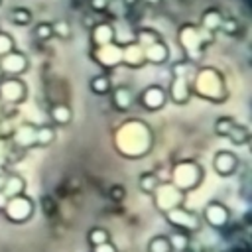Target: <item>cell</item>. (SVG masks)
Segmentation results:
<instances>
[{
	"mask_svg": "<svg viewBox=\"0 0 252 252\" xmlns=\"http://www.w3.org/2000/svg\"><path fill=\"white\" fill-rule=\"evenodd\" d=\"M191 91H195L199 96L213 100V102L224 100V96H226L222 75L213 67H205V69L195 71L193 81H191Z\"/></svg>",
	"mask_w": 252,
	"mask_h": 252,
	"instance_id": "cell-1",
	"label": "cell"
},
{
	"mask_svg": "<svg viewBox=\"0 0 252 252\" xmlns=\"http://www.w3.org/2000/svg\"><path fill=\"white\" fill-rule=\"evenodd\" d=\"M195 63L193 61H185V63H177L173 65V81L169 85V91L167 93V98H171L175 104H185L189 98H191V81H193V75H189V71H195Z\"/></svg>",
	"mask_w": 252,
	"mask_h": 252,
	"instance_id": "cell-2",
	"label": "cell"
},
{
	"mask_svg": "<svg viewBox=\"0 0 252 252\" xmlns=\"http://www.w3.org/2000/svg\"><path fill=\"white\" fill-rule=\"evenodd\" d=\"M201 181H203V169L197 161H193V159L175 161V165L171 169V181H169L173 187L187 193V191H193L195 187H199Z\"/></svg>",
	"mask_w": 252,
	"mask_h": 252,
	"instance_id": "cell-3",
	"label": "cell"
},
{
	"mask_svg": "<svg viewBox=\"0 0 252 252\" xmlns=\"http://www.w3.org/2000/svg\"><path fill=\"white\" fill-rule=\"evenodd\" d=\"M213 41V33L203 30V28H197V26H183L179 30V43L183 45V49L187 51V57L191 61L199 59L201 51Z\"/></svg>",
	"mask_w": 252,
	"mask_h": 252,
	"instance_id": "cell-4",
	"label": "cell"
},
{
	"mask_svg": "<svg viewBox=\"0 0 252 252\" xmlns=\"http://www.w3.org/2000/svg\"><path fill=\"white\" fill-rule=\"evenodd\" d=\"M163 217H165L167 224H171L175 230H181V232H187V234H195L203 226L201 217L197 213L185 209L183 205L181 207H175V209H171L167 213H163Z\"/></svg>",
	"mask_w": 252,
	"mask_h": 252,
	"instance_id": "cell-5",
	"label": "cell"
},
{
	"mask_svg": "<svg viewBox=\"0 0 252 252\" xmlns=\"http://www.w3.org/2000/svg\"><path fill=\"white\" fill-rule=\"evenodd\" d=\"M33 211H35L33 199L24 193V195L10 197L6 207H4V211H2V215L6 217V220H10L14 224H22V222H28L32 219Z\"/></svg>",
	"mask_w": 252,
	"mask_h": 252,
	"instance_id": "cell-6",
	"label": "cell"
},
{
	"mask_svg": "<svg viewBox=\"0 0 252 252\" xmlns=\"http://www.w3.org/2000/svg\"><path fill=\"white\" fill-rule=\"evenodd\" d=\"M152 195H154L156 207H158L161 213H167V211H171V209H175V207H181L183 201H185V193L179 191L177 187H173L169 181L159 183Z\"/></svg>",
	"mask_w": 252,
	"mask_h": 252,
	"instance_id": "cell-7",
	"label": "cell"
},
{
	"mask_svg": "<svg viewBox=\"0 0 252 252\" xmlns=\"http://www.w3.org/2000/svg\"><path fill=\"white\" fill-rule=\"evenodd\" d=\"M28 96V87L18 77H2L0 79V100L8 104H20Z\"/></svg>",
	"mask_w": 252,
	"mask_h": 252,
	"instance_id": "cell-8",
	"label": "cell"
},
{
	"mask_svg": "<svg viewBox=\"0 0 252 252\" xmlns=\"http://www.w3.org/2000/svg\"><path fill=\"white\" fill-rule=\"evenodd\" d=\"M201 220H205L211 228L220 230V228H224V226L228 224V220H230V209H228L226 205L219 203V201H211L209 205H205Z\"/></svg>",
	"mask_w": 252,
	"mask_h": 252,
	"instance_id": "cell-9",
	"label": "cell"
},
{
	"mask_svg": "<svg viewBox=\"0 0 252 252\" xmlns=\"http://www.w3.org/2000/svg\"><path fill=\"white\" fill-rule=\"evenodd\" d=\"M28 67H30L28 57L18 49H14V51L6 53L4 57H0V73H2V77H20L22 73L28 71Z\"/></svg>",
	"mask_w": 252,
	"mask_h": 252,
	"instance_id": "cell-10",
	"label": "cell"
},
{
	"mask_svg": "<svg viewBox=\"0 0 252 252\" xmlns=\"http://www.w3.org/2000/svg\"><path fill=\"white\" fill-rule=\"evenodd\" d=\"M138 102H140L146 110L154 112V110L163 108V104L167 102V93H165V89L159 87V85H148V87L140 93Z\"/></svg>",
	"mask_w": 252,
	"mask_h": 252,
	"instance_id": "cell-11",
	"label": "cell"
},
{
	"mask_svg": "<svg viewBox=\"0 0 252 252\" xmlns=\"http://www.w3.org/2000/svg\"><path fill=\"white\" fill-rule=\"evenodd\" d=\"M93 57L104 67H116L118 63H122V47L116 43L100 45V47H94Z\"/></svg>",
	"mask_w": 252,
	"mask_h": 252,
	"instance_id": "cell-12",
	"label": "cell"
},
{
	"mask_svg": "<svg viewBox=\"0 0 252 252\" xmlns=\"http://www.w3.org/2000/svg\"><path fill=\"white\" fill-rule=\"evenodd\" d=\"M213 167H215V171H217L219 175L228 177V175H232V173L236 171V167H238V158H236V154H232L230 150H220V152H217L215 158H213Z\"/></svg>",
	"mask_w": 252,
	"mask_h": 252,
	"instance_id": "cell-13",
	"label": "cell"
},
{
	"mask_svg": "<svg viewBox=\"0 0 252 252\" xmlns=\"http://www.w3.org/2000/svg\"><path fill=\"white\" fill-rule=\"evenodd\" d=\"M110 94H112V106H114L116 110H120V112L130 110L132 104H134V100H136L132 89H130V87H124V85L114 87V89L110 91Z\"/></svg>",
	"mask_w": 252,
	"mask_h": 252,
	"instance_id": "cell-14",
	"label": "cell"
},
{
	"mask_svg": "<svg viewBox=\"0 0 252 252\" xmlns=\"http://www.w3.org/2000/svg\"><path fill=\"white\" fill-rule=\"evenodd\" d=\"M144 59L154 63V65H161L169 59V49L161 39H156L154 43L144 47Z\"/></svg>",
	"mask_w": 252,
	"mask_h": 252,
	"instance_id": "cell-15",
	"label": "cell"
},
{
	"mask_svg": "<svg viewBox=\"0 0 252 252\" xmlns=\"http://www.w3.org/2000/svg\"><path fill=\"white\" fill-rule=\"evenodd\" d=\"M91 37H93V43H94L96 47L114 43V28H112L110 24H106V22H98V24L93 26Z\"/></svg>",
	"mask_w": 252,
	"mask_h": 252,
	"instance_id": "cell-16",
	"label": "cell"
},
{
	"mask_svg": "<svg viewBox=\"0 0 252 252\" xmlns=\"http://www.w3.org/2000/svg\"><path fill=\"white\" fill-rule=\"evenodd\" d=\"M122 63L128 65V67H140V65H144L146 63V59H144V47L138 45L136 41L124 45L122 47Z\"/></svg>",
	"mask_w": 252,
	"mask_h": 252,
	"instance_id": "cell-17",
	"label": "cell"
},
{
	"mask_svg": "<svg viewBox=\"0 0 252 252\" xmlns=\"http://www.w3.org/2000/svg\"><path fill=\"white\" fill-rule=\"evenodd\" d=\"M2 193L10 199V197H16V195H24L26 193V179L18 173H8L4 177V187H2Z\"/></svg>",
	"mask_w": 252,
	"mask_h": 252,
	"instance_id": "cell-18",
	"label": "cell"
},
{
	"mask_svg": "<svg viewBox=\"0 0 252 252\" xmlns=\"http://www.w3.org/2000/svg\"><path fill=\"white\" fill-rule=\"evenodd\" d=\"M49 120L55 126H67L73 120V112H71V108L67 104L59 102V104H53L49 108Z\"/></svg>",
	"mask_w": 252,
	"mask_h": 252,
	"instance_id": "cell-19",
	"label": "cell"
},
{
	"mask_svg": "<svg viewBox=\"0 0 252 252\" xmlns=\"http://www.w3.org/2000/svg\"><path fill=\"white\" fill-rule=\"evenodd\" d=\"M222 14L217 10V8H209L207 12H203V18H201V28L215 33L217 30H220V24H222Z\"/></svg>",
	"mask_w": 252,
	"mask_h": 252,
	"instance_id": "cell-20",
	"label": "cell"
},
{
	"mask_svg": "<svg viewBox=\"0 0 252 252\" xmlns=\"http://www.w3.org/2000/svg\"><path fill=\"white\" fill-rule=\"evenodd\" d=\"M14 144L24 146V148L35 146V128H33V126H30V124L20 126V128L14 132Z\"/></svg>",
	"mask_w": 252,
	"mask_h": 252,
	"instance_id": "cell-21",
	"label": "cell"
},
{
	"mask_svg": "<svg viewBox=\"0 0 252 252\" xmlns=\"http://www.w3.org/2000/svg\"><path fill=\"white\" fill-rule=\"evenodd\" d=\"M167 240H169V246L173 252H187L191 246V234L181 232V230H175L173 234H169Z\"/></svg>",
	"mask_w": 252,
	"mask_h": 252,
	"instance_id": "cell-22",
	"label": "cell"
},
{
	"mask_svg": "<svg viewBox=\"0 0 252 252\" xmlns=\"http://www.w3.org/2000/svg\"><path fill=\"white\" fill-rule=\"evenodd\" d=\"M55 142V128L51 124H45V126H37L35 128V146H49Z\"/></svg>",
	"mask_w": 252,
	"mask_h": 252,
	"instance_id": "cell-23",
	"label": "cell"
},
{
	"mask_svg": "<svg viewBox=\"0 0 252 252\" xmlns=\"http://www.w3.org/2000/svg\"><path fill=\"white\" fill-rule=\"evenodd\" d=\"M159 183H161V181H159V177H158L156 173H152V171L142 173V175H140V179H138V187H140V191H142V193H146V195H152Z\"/></svg>",
	"mask_w": 252,
	"mask_h": 252,
	"instance_id": "cell-24",
	"label": "cell"
},
{
	"mask_svg": "<svg viewBox=\"0 0 252 252\" xmlns=\"http://www.w3.org/2000/svg\"><path fill=\"white\" fill-rule=\"evenodd\" d=\"M89 87H91V91H93L94 94H108V93L112 91V83H110V79H108L106 75H96V77H93L91 83H89Z\"/></svg>",
	"mask_w": 252,
	"mask_h": 252,
	"instance_id": "cell-25",
	"label": "cell"
},
{
	"mask_svg": "<svg viewBox=\"0 0 252 252\" xmlns=\"http://www.w3.org/2000/svg\"><path fill=\"white\" fill-rule=\"evenodd\" d=\"M226 138H228L234 146H242V144H246V142L250 140V132H248L246 126H242V124H234Z\"/></svg>",
	"mask_w": 252,
	"mask_h": 252,
	"instance_id": "cell-26",
	"label": "cell"
},
{
	"mask_svg": "<svg viewBox=\"0 0 252 252\" xmlns=\"http://www.w3.org/2000/svg\"><path fill=\"white\" fill-rule=\"evenodd\" d=\"M146 252H173L171 246H169V240L165 234H158L154 238H150L148 246H146Z\"/></svg>",
	"mask_w": 252,
	"mask_h": 252,
	"instance_id": "cell-27",
	"label": "cell"
},
{
	"mask_svg": "<svg viewBox=\"0 0 252 252\" xmlns=\"http://www.w3.org/2000/svg\"><path fill=\"white\" fill-rule=\"evenodd\" d=\"M87 240H89L91 246H98V244L110 240V232L106 228H102V226H94V228H91L87 232Z\"/></svg>",
	"mask_w": 252,
	"mask_h": 252,
	"instance_id": "cell-28",
	"label": "cell"
},
{
	"mask_svg": "<svg viewBox=\"0 0 252 252\" xmlns=\"http://www.w3.org/2000/svg\"><path fill=\"white\" fill-rule=\"evenodd\" d=\"M10 18L16 26H28L32 22V10H28L24 6H16V8H12Z\"/></svg>",
	"mask_w": 252,
	"mask_h": 252,
	"instance_id": "cell-29",
	"label": "cell"
},
{
	"mask_svg": "<svg viewBox=\"0 0 252 252\" xmlns=\"http://www.w3.org/2000/svg\"><path fill=\"white\" fill-rule=\"evenodd\" d=\"M234 124H236L234 118H230V116H220V118H217V122H215V132H217L219 136L226 138Z\"/></svg>",
	"mask_w": 252,
	"mask_h": 252,
	"instance_id": "cell-30",
	"label": "cell"
},
{
	"mask_svg": "<svg viewBox=\"0 0 252 252\" xmlns=\"http://www.w3.org/2000/svg\"><path fill=\"white\" fill-rule=\"evenodd\" d=\"M156 39H159V35H158L154 30H140V32L136 33V37H134V41H136L138 45H142V47L154 43Z\"/></svg>",
	"mask_w": 252,
	"mask_h": 252,
	"instance_id": "cell-31",
	"label": "cell"
},
{
	"mask_svg": "<svg viewBox=\"0 0 252 252\" xmlns=\"http://www.w3.org/2000/svg\"><path fill=\"white\" fill-rule=\"evenodd\" d=\"M51 32H53V35H57L61 39H69L71 37V26L67 22H63V20L53 22L51 24Z\"/></svg>",
	"mask_w": 252,
	"mask_h": 252,
	"instance_id": "cell-32",
	"label": "cell"
},
{
	"mask_svg": "<svg viewBox=\"0 0 252 252\" xmlns=\"http://www.w3.org/2000/svg\"><path fill=\"white\" fill-rule=\"evenodd\" d=\"M33 35H35L39 41H47V39H51V37H53V32H51V24H47V22H41V24H37V26L33 28Z\"/></svg>",
	"mask_w": 252,
	"mask_h": 252,
	"instance_id": "cell-33",
	"label": "cell"
},
{
	"mask_svg": "<svg viewBox=\"0 0 252 252\" xmlns=\"http://www.w3.org/2000/svg\"><path fill=\"white\" fill-rule=\"evenodd\" d=\"M16 49V43H14V37L6 32H0V57H4L6 53L14 51Z\"/></svg>",
	"mask_w": 252,
	"mask_h": 252,
	"instance_id": "cell-34",
	"label": "cell"
},
{
	"mask_svg": "<svg viewBox=\"0 0 252 252\" xmlns=\"http://www.w3.org/2000/svg\"><path fill=\"white\" fill-rule=\"evenodd\" d=\"M93 252H118V248L108 240V242H102L98 246H93Z\"/></svg>",
	"mask_w": 252,
	"mask_h": 252,
	"instance_id": "cell-35",
	"label": "cell"
},
{
	"mask_svg": "<svg viewBox=\"0 0 252 252\" xmlns=\"http://www.w3.org/2000/svg\"><path fill=\"white\" fill-rule=\"evenodd\" d=\"M91 6L94 12H104L108 8V0H91Z\"/></svg>",
	"mask_w": 252,
	"mask_h": 252,
	"instance_id": "cell-36",
	"label": "cell"
},
{
	"mask_svg": "<svg viewBox=\"0 0 252 252\" xmlns=\"http://www.w3.org/2000/svg\"><path fill=\"white\" fill-rule=\"evenodd\" d=\"M234 26H236V22H234V20H222L220 30H224L226 33H234Z\"/></svg>",
	"mask_w": 252,
	"mask_h": 252,
	"instance_id": "cell-37",
	"label": "cell"
},
{
	"mask_svg": "<svg viewBox=\"0 0 252 252\" xmlns=\"http://www.w3.org/2000/svg\"><path fill=\"white\" fill-rule=\"evenodd\" d=\"M110 195H112L114 199H120V197H122V187H120V185H114V187L110 189Z\"/></svg>",
	"mask_w": 252,
	"mask_h": 252,
	"instance_id": "cell-38",
	"label": "cell"
},
{
	"mask_svg": "<svg viewBox=\"0 0 252 252\" xmlns=\"http://www.w3.org/2000/svg\"><path fill=\"white\" fill-rule=\"evenodd\" d=\"M6 203H8V197H6V195H4L2 191H0V213L4 211V207H6Z\"/></svg>",
	"mask_w": 252,
	"mask_h": 252,
	"instance_id": "cell-39",
	"label": "cell"
},
{
	"mask_svg": "<svg viewBox=\"0 0 252 252\" xmlns=\"http://www.w3.org/2000/svg\"><path fill=\"white\" fill-rule=\"evenodd\" d=\"M4 177H6V175H4V173H0V191H2V187H4Z\"/></svg>",
	"mask_w": 252,
	"mask_h": 252,
	"instance_id": "cell-40",
	"label": "cell"
},
{
	"mask_svg": "<svg viewBox=\"0 0 252 252\" xmlns=\"http://www.w3.org/2000/svg\"><path fill=\"white\" fill-rule=\"evenodd\" d=\"M124 4H126V6H134V4H136V0H124Z\"/></svg>",
	"mask_w": 252,
	"mask_h": 252,
	"instance_id": "cell-41",
	"label": "cell"
},
{
	"mask_svg": "<svg viewBox=\"0 0 252 252\" xmlns=\"http://www.w3.org/2000/svg\"><path fill=\"white\" fill-rule=\"evenodd\" d=\"M144 2H146V4H159L161 0H144Z\"/></svg>",
	"mask_w": 252,
	"mask_h": 252,
	"instance_id": "cell-42",
	"label": "cell"
},
{
	"mask_svg": "<svg viewBox=\"0 0 252 252\" xmlns=\"http://www.w3.org/2000/svg\"><path fill=\"white\" fill-rule=\"evenodd\" d=\"M0 4H2V0H0Z\"/></svg>",
	"mask_w": 252,
	"mask_h": 252,
	"instance_id": "cell-43",
	"label": "cell"
},
{
	"mask_svg": "<svg viewBox=\"0 0 252 252\" xmlns=\"http://www.w3.org/2000/svg\"><path fill=\"white\" fill-rule=\"evenodd\" d=\"M199 252H201V250H199Z\"/></svg>",
	"mask_w": 252,
	"mask_h": 252,
	"instance_id": "cell-44",
	"label": "cell"
}]
</instances>
